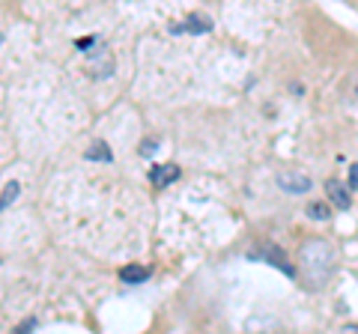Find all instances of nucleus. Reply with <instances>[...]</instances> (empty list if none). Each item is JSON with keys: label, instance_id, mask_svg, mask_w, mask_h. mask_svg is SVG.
I'll list each match as a JSON object with an SVG mask.
<instances>
[{"label": "nucleus", "instance_id": "1", "mask_svg": "<svg viewBox=\"0 0 358 334\" xmlns=\"http://www.w3.org/2000/svg\"><path fill=\"white\" fill-rule=\"evenodd\" d=\"M299 272L310 289H320L331 281L334 275V248L322 239H310L299 251Z\"/></svg>", "mask_w": 358, "mask_h": 334}, {"label": "nucleus", "instance_id": "6", "mask_svg": "<svg viewBox=\"0 0 358 334\" xmlns=\"http://www.w3.org/2000/svg\"><path fill=\"white\" fill-rule=\"evenodd\" d=\"M171 30L173 33H206V30H212V21L206 15H192L185 24H173Z\"/></svg>", "mask_w": 358, "mask_h": 334}, {"label": "nucleus", "instance_id": "2", "mask_svg": "<svg viewBox=\"0 0 358 334\" xmlns=\"http://www.w3.org/2000/svg\"><path fill=\"white\" fill-rule=\"evenodd\" d=\"M278 188H284L287 194H308L313 182H310V176L305 170H281L278 173Z\"/></svg>", "mask_w": 358, "mask_h": 334}, {"label": "nucleus", "instance_id": "11", "mask_svg": "<svg viewBox=\"0 0 358 334\" xmlns=\"http://www.w3.org/2000/svg\"><path fill=\"white\" fill-rule=\"evenodd\" d=\"M350 188H355V191H358V161L350 167Z\"/></svg>", "mask_w": 358, "mask_h": 334}, {"label": "nucleus", "instance_id": "12", "mask_svg": "<svg viewBox=\"0 0 358 334\" xmlns=\"http://www.w3.org/2000/svg\"><path fill=\"white\" fill-rule=\"evenodd\" d=\"M93 36H90V39H78V51H90V48H93Z\"/></svg>", "mask_w": 358, "mask_h": 334}, {"label": "nucleus", "instance_id": "5", "mask_svg": "<svg viewBox=\"0 0 358 334\" xmlns=\"http://www.w3.org/2000/svg\"><path fill=\"white\" fill-rule=\"evenodd\" d=\"M326 194L331 197V203L338 206V209H350V203H352L350 191H346V185H343L341 180H329V182H326Z\"/></svg>", "mask_w": 358, "mask_h": 334}, {"label": "nucleus", "instance_id": "8", "mask_svg": "<svg viewBox=\"0 0 358 334\" xmlns=\"http://www.w3.org/2000/svg\"><path fill=\"white\" fill-rule=\"evenodd\" d=\"M87 159H90V161H110V150L105 147L102 140H96L93 147L87 150Z\"/></svg>", "mask_w": 358, "mask_h": 334}, {"label": "nucleus", "instance_id": "3", "mask_svg": "<svg viewBox=\"0 0 358 334\" xmlns=\"http://www.w3.org/2000/svg\"><path fill=\"white\" fill-rule=\"evenodd\" d=\"M87 72L93 78H108L114 72V57L110 51L102 45V48H90V57H87Z\"/></svg>", "mask_w": 358, "mask_h": 334}, {"label": "nucleus", "instance_id": "13", "mask_svg": "<svg viewBox=\"0 0 358 334\" xmlns=\"http://www.w3.org/2000/svg\"><path fill=\"white\" fill-rule=\"evenodd\" d=\"M155 147H159V143H155V140H150V143H143V147H141V152H143V155H150Z\"/></svg>", "mask_w": 358, "mask_h": 334}, {"label": "nucleus", "instance_id": "10", "mask_svg": "<svg viewBox=\"0 0 358 334\" xmlns=\"http://www.w3.org/2000/svg\"><path fill=\"white\" fill-rule=\"evenodd\" d=\"M15 197H18V182H6V185H3V200H0V206L9 209Z\"/></svg>", "mask_w": 358, "mask_h": 334}, {"label": "nucleus", "instance_id": "7", "mask_svg": "<svg viewBox=\"0 0 358 334\" xmlns=\"http://www.w3.org/2000/svg\"><path fill=\"white\" fill-rule=\"evenodd\" d=\"M150 277V269H143V266H126V269H120V281L126 284H143Z\"/></svg>", "mask_w": 358, "mask_h": 334}, {"label": "nucleus", "instance_id": "9", "mask_svg": "<svg viewBox=\"0 0 358 334\" xmlns=\"http://www.w3.org/2000/svg\"><path fill=\"white\" fill-rule=\"evenodd\" d=\"M305 212H308L310 221H329V218H331V209H329L326 203H310Z\"/></svg>", "mask_w": 358, "mask_h": 334}, {"label": "nucleus", "instance_id": "4", "mask_svg": "<svg viewBox=\"0 0 358 334\" xmlns=\"http://www.w3.org/2000/svg\"><path fill=\"white\" fill-rule=\"evenodd\" d=\"M150 180H152L155 188H167L173 180H179V167L176 164H159V167H152Z\"/></svg>", "mask_w": 358, "mask_h": 334}]
</instances>
